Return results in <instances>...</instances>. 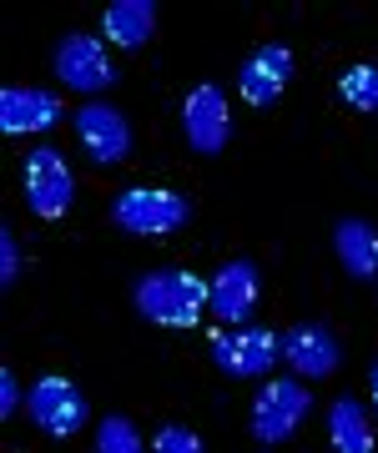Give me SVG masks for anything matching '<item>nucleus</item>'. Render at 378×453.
<instances>
[{"instance_id":"20","label":"nucleus","mask_w":378,"mask_h":453,"mask_svg":"<svg viewBox=\"0 0 378 453\" xmlns=\"http://www.w3.org/2000/svg\"><path fill=\"white\" fill-rule=\"evenodd\" d=\"M16 277H20V242H16V232L5 226L0 232V288H16Z\"/></svg>"},{"instance_id":"2","label":"nucleus","mask_w":378,"mask_h":453,"mask_svg":"<svg viewBox=\"0 0 378 453\" xmlns=\"http://www.w3.org/2000/svg\"><path fill=\"white\" fill-rule=\"evenodd\" d=\"M112 222L132 237H166V232L192 222V202L177 192H162V187H132L112 202Z\"/></svg>"},{"instance_id":"1","label":"nucleus","mask_w":378,"mask_h":453,"mask_svg":"<svg viewBox=\"0 0 378 453\" xmlns=\"http://www.w3.org/2000/svg\"><path fill=\"white\" fill-rule=\"evenodd\" d=\"M132 303H136V312L157 327H197L202 308H212V282L166 267V273H147L136 282Z\"/></svg>"},{"instance_id":"16","label":"nucleus","mask_w":378,"mask_h":453,"mask_svg":"<svg viewBox=\"0 0 378 453\" xmlns=\"http://www.w3.org/2000/svg\"><path fill=\"white\" fill-rule=\"evenodd\" d=\"M328 438L338 453H374V428H368V413L353 393H343L328 413Z\"/></svg>"},{"instance_id":"17","label":"nucleus","mask_w":378,"mask_h":453,"mask_svg":"<svg viewBox=\"0 0 378 453\" xmlns=\"http://www.w3.org/2000/svg\"><path fill=\"white\" fill-rule=\"evenodd\" d=\"M338 96L353 111H378V65H353L338 76Z\"/></svg>"},{"instance_id":"3","label":"nucleus","mask_w":378,"mask_h":453,"mask_svg":"<svg viewBox=\"0 0 378 453\" xmlns=\"http://www.w3.org/2000/svg\"><path fill=\"white\" fill-rule=\"evenodd\" d=\"M207 353H212L217 372H228V378H263L273 372V363L282 357V333L273 327H222L212 333L207 342Z\"/></svg>"},{"instance_id":"6","label":"nucleus","mask_w":378,"mask_h":453,"mask_svg":"<svg viewBox=\"0 0 378 453\" xmlns=\"http://www.w3.org/2000/svg\"><path fill=\"white\" fill-rule=\"evenodd\" d=\"M26 413L35 418V428L50 438H71L86 423V398L81 388L61 378V372H46L31 383V398H26Z\"/></svg>"},{"instance_id":"9","label":"nucleus","mask_w":378,"mask_h":453,"mask_svg":"<svg viewBox=\"0 0 378 453\" xmlns=\"http://www.w3.org/2000/svg\"><path fill=\"white\" fill-rule=\"evenodd\" d=\"M76 136H81L86 157L101 166H116L127 162V151H132V127H127V116L106 106V101H86L81 111H76Z\"/></svg>"},{"instance_id":"22","label":"nucleus","mask_w":378,"mask_h":453,"mask_svg":"<svg viewBox=\"0 0 378 453\" xmlns=\"http://www.w3.org/2000/svg\"><path fill=\"white\" fill-rule=\"evenodd\" d=\"M368 383H374V408H378V363L368 368Z\"/></svg>"},{"instance_id":"5","label":"nucleus","mask_w":378,"mask_h":453,"mask_svg":"<svg viewBox=\"0 0 378 453\" xmlns=\"http://www.w3.org/2000/svg\"><path fill=\"white\" fill-rule=\"evenodd\" d=\"M26 202H31V211L35 217H66L71 211V202H76V177H71V166H66V157L56 151V146H35L31 157H26Z\"/></svg>"},{"instance_id":"15","label":"nucleus","mask_w":378,"mask_h":453,"mask_svg":"<svg viewBox=\"0 0 378 453\" xmlns=\"http://www.w3.org/2000/svg\"><path fill=\"white\" fill-rule=\"evenodd\" d=\"M101 31H106V41L121 46V50L147 46L151 31H157V5H151V0H112V5L101 11Z\"/></svg>"},{"instance_id":"13","label":"nucleus","mask_w":378,"mask_h":453,"mask_svg":"<svg viewBox=\"0 0 378 453\" xmlns=\"http://www.w3.org/2000/svg\"><path fill=\"white\" fill-rule=\"evenodd\" d=\"M61 116V101L41 91V86H5L0 91V131L5 136H31V131L56 127Z\"/></svg>"},{"instance_id":"14","label":"nucleus","mask_w":378,"mask_h":453,"mask_svg":"<svg viewBox=\"0 0 378 453\" xmlns=\"http://www.w3.org/2000/svg\"><path fill=\"white\" fill-rule=\"evenodd\" d=\"M333 252L343 262V273L353 282H374L378 277V232L359 217H343V222L333 226Z\"/></svg>"},{"instance_id":"21","label":"nucleus","mask_w":378,"mask_h":453,"mask_svg":"<svg viewBox=\"0 0 378 453\" xmlns=\"http://www.w3.org/2000/svg\"><path fill=\"white\" fill-rule=\"evenodd\" d=\"M20 413V383L16 372H0V418H16Z\"/></svg>"},{"instance_id":"10","label":"nucleus","mask_w":378,"mask_h":453,"mask_svg":"<svg viewBox=\"0 0 378 453\" xmlns=\"http://www.w3.org/2000/svg\"><path fill=\"white\" fill-rule=\"evenodd\" d=\"M258 297H263V277L247 257L222 262L212 277V312L222 327H247V318L258 312Z\"/></svg>"},{"instance_id":"4","label":"nucleus","mask_w":378,"mask_h":453,"mask_svg":"<svg viewBox=\"0 0 378 453\" xmlns=\"http://www.w3.org/2000/svg\"><path fill=\"white\" fill-rule=\"evenodd\" d=\"M312 413V398L308 388L297 383V378H273L263 393H258V403H252V438L258 443H288V438L303 428V418Z\"/></svg>"},{"instance_id":"12","label":"nucleus","mask_w":378,"mask_h":453,"mask_svg":"<svg viewBox=\"0 0 378 453\" xmlns=\"http://www.w3.org/2000/svg\"><path fill=\"white\" fill-rule=\"evenodd\" d=\"M338 338H333L323 323H297L282 333V363L297 372V378H328L333 368H338Z\"/></svg>"},{"instance_id":"11","label":"nucleus","mask_w":378,"mask_h":453,"mask_svg":"<svg viewBox=\"0 0 378 453\" xmlns=\"http://www.w3.org/2000/svg\"><path fill=\"white\" fill-rule=\"evenodd\" d=\"M288 81H293V50L282 46V41L258 46L243 61V71H237V91H243L247 106H273Z\"/></svg>"},{"instance_id":"8","label":"nucleus","mask_w":378,"mask_h":453,"mask_svg":"<svg viewBox=\"0 0 378 453\" xmlns=\"http://www.w3.org/2000/svg\"><path fill=\"white\" fill-rule=\"evenodd\" d=\"M181 131H187V142L197 157H217L222 146L232 142V116H228V96H222V86L202 81L187 106H181Z\"/></svg>"},{"instance_id":"18","label":"nucleus","mask_w":378,"mask_h":453,"mask_svg":"<svg viewBox=\"0 0 378 453\" xmlns=\"http://www.w3.org/2000/svg\"><path fill=\"white\" fill-rule=\"evenodd\" d=\"M96 453H147V449H142L136 423L112 413V418H101V428H96Z\"/></svg>"},{"instance_id":"7","label":"nucleus","mask_w":378,"mask_h":453,"mask_svg":"<svg viewBox=\"0 0 378 453\" xmlns=\"http://www.w3.org/2000/svg\"><path fill=\"white\" fill-rule=\"evenodd\" d=\"M56 81L71 91H112L116 86V61L96 35H66L56 46Z\"/></svg>"},{"instance_id":"19","label":"nucleus","mask_w":378,"mask_h":453,"mask_svg":"<svg viewBox=\"0 0 378 453\" xmlns=\"http://www.w3.org/2000/svg\"><path fill=\"white\" fill-rule=\"evenodd\" d=\"M151 453H202V438L192 428H181V423H166L157 443H151Z\"/></svg>"}]
</instances>
